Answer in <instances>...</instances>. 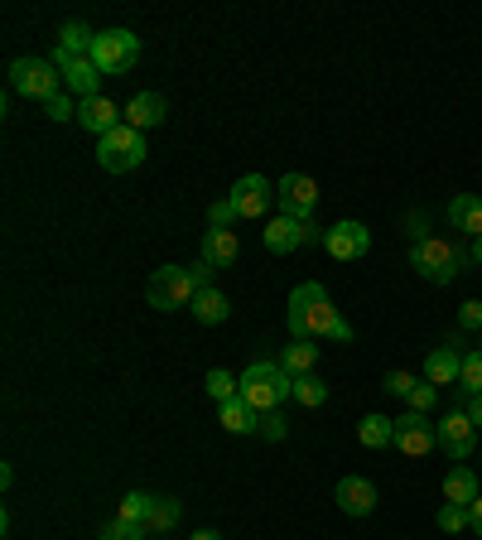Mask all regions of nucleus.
<instances>
[{
    "label": "nucleus",
    "mask_w": 482,
    "mask_h": 540,
    "mask_svg": "<svg viewBox=\"0 0 482 540\" xmlns=\"http://www.w3.org/2000/svg\"><path fill=\"white\" fill-rule=\"evenodd\" d=\"M285 324H290L295 338H314V343H352V324L328 304V290H323L319 280L295 285Z\"/></svg>",
    "instance_id": "f257e3e1"
},
{
    "label": "nucleus",
    "mask_w": 482,
    "mask_h": 540,
    "mask_svg": "<svg viewBox=\"0 0 482 540\" xmlns=\"http://www.w3.org/2000/svg\"><path fill=\"white\" fill-rule=\"evenodd\" d=\"M410 266L420 270L429 285H454L458 275H463V266H473V256H468V246L429 232L425 242H410Z\"/></svg>",
    "instance_id": "f03ea898"
},
{
    "label": "nucleus",
    "mask_w": 482,
    "mask_h": 540,
    "mask_svg": "<svg viewBox=\"0 0 482 540\" xmlns=\"http://www.w3.org/2000/svg\"><path fill=\"white\" fill-rule=\"evenodd\" d=\"M241 401L251 405V410H280V401H295V377L280 367V362H251L246 372H241Z\"/></svg>",
    "instance_id": "7ed1b4c3"
},
{
    "label": "nucleus",
    "mask_w": 482,
    "mask_h": 540,
    "mask_svg": "<svg viewBox=\"0 0 482 540\" xmlns=\"http://www.w3.org/2000/svg\"><path fill=\"white\" fill-rule=\"evenodd\" d=\"M145 155H150V150H145V131H135L126 121L97 140V164H102L107 174H131V169L145 164Z\"/></svg>",
    "instance_id": "20e7f679"
},
{
    "label": "nucleus",
    "mask_w": 482,
    "mask_h": 540,
    "mask_svg": "<svg viewBox=\"0 0 482 540\" xmlns=\"http://www.w3.org/2000/svg\"><path fill=\"white\" fill-rule=\"evenodd\" d=\"M10 92H20L29 102H49L54 92H63V73L54 58H15L10 63Z\"/></svg>",
    "instance_id": "39448f33"
},
{
    "label": "nucleus",
    "mask_w": 482,
    "mask_h": 540,
    "mask_svg": "<svg viewBox=\"0 0 482 540\" xmlns=\"http://www.w3.org/2000/svg\"><path fill=\"white\" fill-rule=\"evenodd\" d=\"M145 299H150V309H193V299H198V285H193V270L184 266H160L150 275V285H145Z\"/></svg>",
    "instance_id": "423d86ee"
},
{
    "label": "nucleus",
    "mask_w": 482,
    "mask_h": 540,
    "mask_svg": "<svg viewBox=\"0 0 482 540\" xmlns=\"http://www.w3.org/2000/svg\"><path fill=\"white\" fill-rule=\"evenodd\" d=\"M92 63L102 68V78H116V73H131L140 63V39L131 29H97V44H92Z\"/></svg>",
    "instance_id": "0eeeda50"
},
{
    "label": "nucleus",
    "mask_w": 482,
    "mask_h": 540,
    "mask_svg": "<svg viewBox=\"0 0 482 540\" xmlns=\"http://www.w3.org/2000/svg\"><path fill=\"white\" fill-rule=\"evenodd\" d=\"M275 208L280 217H295V222H314V208H319V184L309 174H285L275 184Z\"/></svg>",
    "instance_id": "6e6552de"
},
{
    "label": "nucleus",
    "mask_w": 482,
    "mask_h": 540,
    "mask_svg": "<svg viewBox=\"0 0 482 540\" xmlns=\"http://www.w3.org/2000/svg\"><path fill=\"white\" fill-rule=\"evenodd\" d=\"M434 444L449 454L454 463H463L473 449H478V425H473V415L458 405V410H449L439 425H434Z\"/></svg>",
    "instance_id": "1a4fd4ad"
},
{
    "label": "nucleus",
    "mask_w": 482,
    "mask_h": 540,
    "mask_svg": "<svg viewBox=\"0 0 482 540\" xmlns=\"http://www.w3.org/2000/svg\"><path fill=\"white\" fill-rule=\"evenodd\" d=\"M323 232H328V227H314V222H295V217H270L266 232H261V242H266L270 256H290V251H299V246L323 242Z\"/></svg>",
    "instance_id": "9d476101"
},
{
    "label": "nucleus",
    "mask_w": 482,
    "mask_h": 540,
    "mask_svg": "<svg viewBox=\"0 0 482 540\" xmlns=\"http://www.w3.org/2000/svg\"><path fill=\"white\" fill-rule=\"evenodd\" d=\"M323 251L333 256V261H362L367 251H372V232H367V222H333L328 232H323Z\"/></svg>",
    "instance_id": "9b49d317"
},
{
    "label": "nucleus",
    "mask_w": 482,
    "mask_h": 540,
    "mask_svg": "<svg viewBox=\"0 0 482 540\" xmlns=\"http://www.w3.org/2000/svg\"><path fill=\"white\" fill-rule=\"evenodd\" d=\"M54 63H58V73H63V92H68V97H78V102L102 97V68H97L92 58H68L58 49Z\"/></svg>",
    "instance_id": "f8f14e48"
},
{
    "label": "nucleus",
    "mask_w": 482,
    "mask_h": 540,
    "mask_svg": "<svg viewBox=\"0 0 482 540\" xmlns=\"http://www.w3.org/2000/svg\"><path fill=\"white\" fill-rule=\"evenodd\" d=\"M232 203H237V213L241 217H266L270 213V203H275V184L270 179H261V174H246V179H237L232 184V193H227Z\"/></svg>",
    "instance_id": "ddd939ff"
},
{
    "label": "nucleus",
    "mask_w": 482,
    "mask_h": 540,
    "mask_svg": "<svg viewBox=\"0 0 482 540\" xmlns=\"http://www.w3.org/2000/svg\"><path fill=\"white\" fill-rule=\"evenodd\" d=\"M396 449L410 454V459H420V454H429V449H439V444H434V425H429V415L405 410L401 420H396Z\"/></svg>",
    "instance_id": "4468645a"
},
{
    "label": "nucleus",
    "mask_w": 482,
    "mask_h": 540,
    "mask_svg": "<svg viewBox=\"0 0 482 540\" xmlns=\"http://www.w3.org/2000/svg\"><path fill=\"white\" fill-rule=\"evenodd\" d=\"M338 507L348 516H372L376 512V483H367V478H357V473H348V478H338Z\"/></svg>",
    "instance_id": "2eb2a0df"
},
{
    "label": "nucleus",
    "mask_w": 482,
    "mask_h": 540,
    "mask_svg": "<svg viewBox=\"0 0 482 540\" xmlns=\"http://www.w3.org/2000/svg\"><path fill=\"white\" fill-rule=\"evenodd\" d=\"M237 256H241L237 232H217V227H208V232H203V246H198V261H203V266L227 270L232 261H237Z\"/></svg>",
    "instance_id": "dca6fc26"
},
{
    "label": "nucleus",
    "mask_w": 482,
    "mask_h": 540,
    "mask_svg": "<svg viewBox=\"0 0 482 540\" xmlns=\"http://www.w3.org/2000/svg\"><path fill=\"white\" fill-rule=\"evenodd\" d=\"M121 121H126V116L116 111V102H111V97H87V102H78V126H87V131L97 135V140H102L107 131H116Z\"/></svg>",
    "instance_id": "f3484780"
},
{
    "label": "nucleus",
    "mask_w": 482,
    "mask_h": 540,
    "mask_svg": "<svg viewBox=\"0 0 482 540\" xmlns=\"http://www.w3.org/2000/svg\"><path fill=\"white\" fill-rule=\"evenodd\" d=\"M164 116H169V102L160 92H135L126 102V126H135V131H155Z\"/></svg>",
    "instance_id": "a211bd4d"
},
{
    "label": "nucleus",
    "mask_w": 482,
    "mask_h": 540,
    "mask_svg": "<svg viewBox=\"0 0 482 540\" xmlns=\"http://www.w3.org/2000/svg\"><path fill=\"white\" fill-rule=\"evenodd\" d=\"M458 377H463V352H458L454 343H449V348H434L425 357V381H429V386H439V391H444V386H454Z\"/></svg>",
    "instance_id": "6ab92c4d"
},
{
    "label": "nucleus",
    "mask_w": 482,
    "mask_h": 540,
    "mask_svg": "<svg viewBox=\"0 0 482 540\" xmlns=\"http://www.w3.org/2000/svg\"><path fill=\"white\" fill-rule=\"evenodd\" d=\"M449 222L463 237H482V198L478 193H454L449 198Z\"/></svg>",
    "instance_id": "aec40b11"
},
{
    "label": "nucleus",
    "mask_w": 482,
    "mask_h": 540,
    "mask_svg": "<svg viewBox=\"0 0 482 540\" xmlns=\"http://www.w3.org/2000/svg\"><path fill=\"white\" fill-rule=\"evenodd\" d=\"M217 425H222L227 434H256L261 430V410H251L241 396L237 401H222L217 405Z\"/></svg>",
    "instance_id": "412c9836"
},
{
    "label": "nucleus",
    "mask_w": 482,
    "mask_h": 540,
    "mask_svg": "<svg viewBox=\"0 0 482 540\" xmlns=\"http://www.w3.org/2000/svg\"><path fill=\"white\" fill-rule=\"evenodd\" d=\"M444 497L454 502V507H473L482 492H478V473L473 468H463V463H454L449 473H444Z\"/></svg>",
    "instance_id": "4be33fe9"
},
{
    "label": "nucleus",
    "mask_w": 482,
    "mask_h": 540,
    "mask_svg": "<svg viewBox=\"0 0 482 540\" xmlns=\"http://www.w3.org/2000/svg\"><path fill=\"white\" fill-rule=\"evenodd\" d=\"M275 362H280L290 377H309V372H314V362H319V343H314V338H295L290 348L275 357Z\"/></svg>",
    "instance_id": "5701e85b"
},
{
    "label": "nucleus",
    "mask_w": 482,
    "mask_h": 540,
    "mask_svg": "<svg viewBox=\"0 0 482 540\" xmlns=\"http://www.w3.org/2000/svg\"><path fill=\"white\" fill-rule=\"evenodd\" d=\"M227 314H232V304H227V295L222 290H198V299H193V319L203 328H217V324H227Z\"/></svg>",
    "instance_id": "b1692460"
},
{
    "label": "nucleus",
    "mask_w": 482,
    "mask_h": 540,
    "mask_svg": "<svg viewBox=\"0 0 482 540\" xmlns=\"http://www.w3.org/2000/svg\"><path fill=\"white\" fill-rule=\"evenodd\" d=\"M357 439H362L367 449H386V444H396V420H386V415H367V420L357 425Z\"/></svg>",
    "instance_id": "393cba45"
},
{
    "label": "nucleus",
    "mask_w": 482,
    "mask_h": 540,
    "mask_svg": "<svg viewBox=\"0 0 482 540\" xmlns=\"http://www.w3.org/2000/svg\"><path fill=\"white\" fill-rule=\"evenodd\" d=\"M295 401L304 405V410H319V405L328 401V381H323L319 372H309V377H295Z\"/></svg>",
    "instance_id": "a878e982"
},
{
    "label": "nucleus",
    "mask_w": 482,
    "mask_h": 540,
    "mask_svg": "<svg viewBox=\"0 0 482 540\" xmlns=\"http://www.w3.org/2000/svg\"><path fill=\"white\" fill-rule=\"evenodd\" d=\"M179 512H184V502H174V497H155V512H150L145 526L164 536V531H174V526H179Z\"/></svg>",
    "instance_id": "bb28decb"
},
{
    "label": "nucleus",
    "mask_w": 482,
    "mask_h": 540,
    "mask_svg": "<svg viewBox=\"0 0 482 540\" xmlns=\"http://www.w3.org/2000/svg\"><path fill=\"white\" fill-rule=\"evenodd\" d=\"M458 391H463V396H482V348L463 352V377H458Z\"/></svg>",
    "instance_id": "cd10ccee"
},
{
    "label": "nucleus",
    "mask_w": 482,
    "mask_h": 540,
    "mask_svg": "<svg viewBox=\"0 0 482 540\" xmlns=\"http://www.w3.org/2000/svg\"><path fill=\"white\" fill-rule=\"evenodd\" d=\"M150 512H155V497H145V492H126V497H121V521H140V526H145V521H150ZM145 531H150V526H145Z\"/></svg>",
    "instance_id": "c85d7f7f"
},
{
    "label": "nucleus",
    "mask_w": 482,
    "mask_h": 540,
    "mask_svg": "<svg viewBox=\"0 0 482 540\" xmlns=\"http://www.w3.org/2000/svg\"><path fill=\"white\" fill-rule=\"evenodd\" d=\"M208 396H213L217 405H222V401H237V396H241V377H232V372L213 367V372H208Z\"/></svg>",
    "instance_id": "c756f323"
},
{
    "label": "nucleus",
    "mask_w": 482,
    "mask_h": 540,
    "mask_svg": "<svg viewBox=\"0 0 482 540\" xmlns=\"http://www.w3.org/2000/svg\"><path fill=\"white\" fill-rule=\"evenodd\" d=\"M434 521H439V531H444V536H458V531L468 526V507H454V502H444Z\"/></svg>",
    "instance_id": "7c9ffc66"
},
{
    "label": "nucleus",
    "mask_w": 482,
    "mask_h": 540,
    "mask_svg": "<svg viewBox=\"0 0 482 540\" xmlns=\"http://www.w3.org/2000/svg\"><path fill=\"white\" fill-rule=\"evenodd\" d=\"M102 540H145V526H140V521H121V516H116V521L102 526Z\"/></svg>",
    "instance_id": "2f4dec72"
},
{
    "label": "nucleus",
    "mask_w": 482,
    "mask_h": 540,
    "mask_svg": "<svg viewBox=\"0 0 482 540\" xmlns=\"http://www.w3.org/2000/svg\"><path fill=\"white\" fill-rule=\"evenodd\" d=\"M237 203H232V198H222V203H213V208H208V227H217V232H232V222H237Z\"/></svg>",
    "instance_id": "473e14b6"
},
{
    "label": "nucleus",
    "mask_w": 482,
    "mask_h": 540,
    "mask_svg": "<svg viewBox=\"0 0 482 540\" xmlns=\"http://www.w3.org/2000/svg\"><path fill=\"white\" fill-rule=\"evenodd\" d=\"M434 401H439V386H429V381H415V391L405 396V405H410V410H420V415H429Z\"/></svg>",
    "instance_id": "72a5a7b5"
},
{
    "label": "nucleus",
    "mask_w": 482,
    "mask_h": 540,
    "mask_svg": "<svg viewBox=\"0 0 482 540\" xmlns=\"http://www.w3.org/2000/svg\"><path fill=\"white\" fill-rule=\"evenodd\" d=\"M285 430H290V420H285L280 410H266V415H261V430H256V434L275 444V439H285Z\"/></svg>",
    "instance_id": "f704fd0d"
},
{
    "label": "nucleus",
    "mask_w": 482,
    "mask_h": 540,
    "mask_svg": "<svg viewBox=\"0 0 482 540\" xmlns=\"http://www.w3.org/2000/svg\"><path fill=\"white\" fill-rule=\"evenodd\" d=\"M44 116H49V121H68V116H78V107H73L68 92H54V97L44 102Z\"/></svg>",
    "instance_id": "c9c22d12"
},
{
    "label": "nucleus",
    "mask_w": 482,
    "mask_h": 540,
    "mask_svg": "<svg viewBox=\"0 0 482 540\" xmlns=\"http://www.w3.org/2000/svg\"><path fill=\"white\" fill-rule=\"evenodd\" d=\"M381 386H386L391 396H410V391H415V377H410V372H386Z\"/></svg>",
    "instance_id": "e433bc0d"
},
{
    "label": "nucleus",
    "mask_w": 482,
    "mask_h": 540,
    "mask_svg": "<svg viewBox=\"0 0 482 540\" xmlns=\"http://www.w3.org/2000/svg\"><path fill=\"white\" fill-rule=\"evenodd\" d=\"M458 324H463V328H482V299H468V304L458 309Z\"/></svg>",
    "instance_id": "4c0bfd02"
},
{
    "label": "nucleus",
    "mask_w": 482,
    "mask_h": 540,
    "mask_svg": "<svg viewBox=\"0 0 482 540\" xmlns=\"http://www.w3.org/2000/svg\"><path fill=\"white\" fill-rule=\"evenodd\" d=\"M188 270H193V285H198V290H213V266L198 261V266H188Z\"/></svg>",
    "instance_id": "58836bf2"
},
{
    "label": "nucleus",
    "mask_w": 482,
    "mask_h": 540,
    "mask_svg": "<svg viewBox=\"0 0 482 540\" xmlns=\"http://www.w3.org/2000/svg\"><path fill=\"white\" fill-rule=\"evenodd\" d=\"M463 410L473 415V425H478V430H482V396H463Z\"/></svg>",
    "instance_id": "ea45409f"
},
{
    "label": "nucleus",
    "mask_w": 482,
    "mask_h": 540,
    "mask_svg": "<svg viewBox=\"0 0 482 540\" xmlns=\"http://www.w3.org/2000/svg\"><path fill=\"white\" fill-rule=\"evenodd\" d=\"M468 526H473V536L482 540V497L473 502V507H468Z\"/></svg>",
    "instance_id": "a19ab883"
},
{
    "label": "nucleus",
    "mask_w": 482,
    "mask_h": 540,
    "mask_svg": "<svg viewBox=\"0 0 482 540\" xmlns=\"http://www.w3.org/2000/svg\"><path fill=\"white\" fill-rule=\"evenodd\" d=\"M468 256H473V266H482V237H473V246H468Z\"/></svg>",
    "instance_id": "79ce46f5"
},
{
    "label": "nucleus",
    "mask_w": 482,
    "mask_h": 540,
    "mask_svg": "<svg viewBox=\"0 0 482 540\" xmlns=\"http://www.w3.org/2000/svg\"><path fill=\"white\" fill-rule=\"evenodd\" d=\"M188 540H222V531H193Z\"/></svg>",
    "instance_id": "37998d69"
},
{
    "label": "nucleus",
    "mask_w": 482,
    "mask_h": 540,
    "mask_svg": "<svg viewBox=\"0 0 482 540\" xmlns=\"http://www.w3.org/2000/svg\"><path fill=\"white\" fill-rule=\"evenodd\" d=\"M478 348H482V343H478Z\"/></svg>",
    "instance_id": "c03bdc74"
}]
</instances>
